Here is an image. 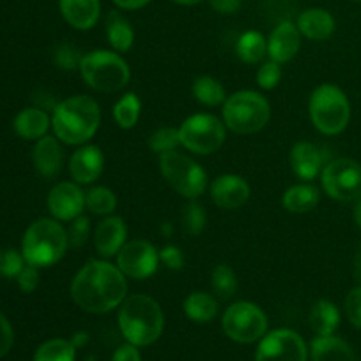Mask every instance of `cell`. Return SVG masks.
Instances as JSON below:
<instances>
[{"label": "cell", "mask_w": 361, "mask_h": 361, "mask_svg": "<svg viewBox=\"0 0 361 361\" xmlns=\"http://www.w3.org/2000/svg\"><path fill=\"white\" fill-rule=\"evenodd\" d=\"M71 296L74 303L87 312H109L126 300V275L108 261H90L71 282Z\"/></svg>", "instance_id": "6da1fadb"}, {"label": "cell", "mask_w": 361, "mask_h": 361, "mask_svg": "<svg viewBox=\"0 0 361 361\" xmlns=\"http://www.w3.org/2000/svg\"><path fill=\"white\" fill-rule=\"evenodd\" d=\"M101 126V108L88 95H74L59 102L53 109L51 127L66 145H83L95 136Z\"/></svg>", "instance_id": "7a4b0ae2"}, {"label": "cell", "mask_w": 361, "mask_h": 361, "mask_svg": "<svg viewBox=\"0 0 361 361\" xmlns=\"http://www.w3.org/2000/svg\"><path fill=\"white\" fill-rule=\"evenodd\" d=\"M118 326L129 344L147 348L157 342L162 335L164 314L154 298L147 295H133L120 305Z\"/></svg>", "instance_id": "3957f363"}, {"label": "cell", "mask_w": 361, "mask_h": 361, "mask_svg": "<svg viewBox=\"0 0 361 361\" xmlns=\"http://www.w3.org/2000/svg\"><path fill=\"white\" fill-rule=\"evenodd\" d=\"M67 229L56 219H37L25 231L21 240V254L27 264L48 268L59 263L67 252Z\"/></svg>", "instance_id": "277c9868"}, {"label": "cell", "mask_w": 361, "mask_h": 361, "mask_svg": "<svg viewBox=\"0 0 361 361\" xmlns=\"http://www.w3.org/2000/svg\"><path fill=\"white\" fill-rule=\"evenodd\" d=\"M80 73L90 88L101 94L120 92L130 80L129 63L118 53L95 49L83 55Z\"/></svg>", "instance_id": "5b68a950"}, {"label": "cell", "mask_w": 361, "mask_h": 361, "mask_svg": "<svg viewBox=\"0 0 361 361\" xmlns=\"http://www.w3.org/2000/svg\"><path fill=\"white\" fill-rule=\"evenodd\" d=\"M309 115L314 127L321 134L335 136L348 127L351 118V104L341 88L324 83L319 85L310 95Z\"/></svg>", "instance_id": "8992f818"}, {"label": "cell", "mask_w": 361, "mask_h": 361, "mask_svg": "<svg viewBox=\"0 0 361 361\" xmlns=\"http://www.w3.org/2000/svg\"><path fill=\"white\" fill-rule=\"evenodd\" d=\"M270 102L254 90H242L229 95L222 109L226 127L243 136L264 129L270 122Z\"/></svg>", "instance_id": "52a82bcc"}, {"label": "cell", "mask_w": 361, "mask_h": 361, "mask_svg": "<svg viewBox=\"0 0 361 361\" xmlns=\"http://www.w3.org/2000/svg\"><path fill=\"white\" fill-rule=\"evenodd\" d=\"M161 173L166 182L187 200H197L204 194L208 187V178L204 169L187 155L176 150L166 152L161 155Z\"/></svg>", "instance_id": "ba28073f"}, {"label": "cell", "mask_w": 361, "mask_h": 361, "mask_svg": "<svg viewBox=\"0 0 361 361\" xmlns=\"http://www.w3.org/2000/svg\"><path fill=\"white\" fill-rule=\"evenodd\" d=\"M180 145L197 155L217 152L226 141V127L210 113H196L180 126Z\"/></svg>", "instance_id": "9c48e42d"}, {"label": "cell", "mask_w": 361, "mask_h": 361, "mask_svg": "<svg viewBox=\"0 0 361 361\" xmlns=\"http://www.w3.org/2000/svg\"><path fill=\"white\" fill-rule=\"evenodd\" d=\"M222 330L238 344H252L267 335L268 317L256 303L236 302L222 316Z\"/></svg>", "instance_id": "30bf717a"}, {"label": "cell", "mask_w": 361, "mask_h": 361, "mask_svg": "<svg viewBox=\"0 0 361 361\" xmlns=\"http://www.w3.org/2000/svg\"><path fill=\"white\" fill-rule=\"evenodd\" d=\"M321 182L331 200L356 201L361 196V166L353 159H335L323 168Z\"/></svg>", "instance_id": "8fae6325"}, {"label": "cell", "mask_w": 361, "mask_h": 361, "mask_svg": "<svg viewBox=\"0 0 361 361\" xmlns=\"http://www.w3.org/2000/svg\"><path fill=\"white\" fill-rule=\"evenodd\" d=\"M161 257L157 249L147 240L127 242L116 254V267L126 277L134 281H145L157 271Z\"/></svg>", "instance_id": "7c38bea8"}, {"label": "cell", "mask_w": 361, "mask_h": 361, "mask_svg": "<svg viewBox=\"0 0 361 361\" xmlns=\"http://www.w3.org/2000/svg\"><path fill=\"white\" fill-rule=\"evenodd\" d=\"M256 361H307V345L293 330L270 331L261 338Z\"/></svg>", "instance_id": "4fadbf2b"}, {"label": "cell", "mask_w": 361, "mask_h": 361, "mask_svg": "<svg viewBox=\"0 0 361 361\" xmlns=\"http://www.w3.org/2000/svg\"><path fill=\"white\" fill-rule=\"evenodd\" d=\"M85 208V192L80 189V183L60 182L49 190L48 210L56 221H74L83 214Z\"/></svg>", "instance_id": "5bb4252c"}, {"label": "cell", "mask_w": 361, "mask_h": 361, "mask_svg": "<svg viewBox=\"0 0 361 361\" xmlns=\"http://www.w3.org/2000/svg\"><path fill=\"white\" fill-rule=\"evenodd\" d=\"M212 201L224 210H236L250 197V187L245 178L238 175H221L210 185Z\"/></svg>", "instance_id": "9a60e30c"}, {"label": "cell", "mask_w": 361, "mask_h": 361, "mask_svg": "<svg viewBox=\"0 0 361 361\" xmlns=\"http://www.w3.org/2000/svg\"><path fill=\"white\" fill-rule=\"evenodd\" d=\"M104 169V155L101 148L95 145H87L81 147L71 155L69 173L73 180L80 185H90L101 176Z\"/></svg>", "instance_id": "2e32d148"}, {"label": "cell", "mask_w": 361, "mask_h": 361, "mask_svg": "<svg viewBox=\"0 0 361 361\" xmlns=\"http://www.w3.org/2000/svg\"><path fill=\"white\" fill-rule=\"evenodd\" d=\"M302 44V34L293 21H282L268 37V56L279 63L293 60Z\"/></svg>", "instance_id": "e0dca14e"}, {"label": "cell", "mask_w": 361, "mask_h": 361, "mask_svg": "<svg viewBox=\"0 0 361 361\" xmlns=\"http://www.w3.org/2000/svg\"><path fill=\"white\" fill-rule=\"evenodd\" d=\"M127 240V226L122 217L106 215L94 231V245L102 257H111L120 252Z\"/></svg>", "instance_id": "ac0fdd59"}, {"label": "cell", "mask_w": 361, "mask_h": 361, "mask_svg": "<svg viewBox=\"0 0 361 361\" xmlns=\"http://www.w3.org/2000/svg\"><path fill=\"white\" fill-rule=\"evenodd\" d=\"M289 162H291L293 173L300 180L310 182V180L317 178L323 171L324 154L317 145L310 143V141H298L291 148Z\"/></svg>", "instance_id": "d6986e66"}, {"label": "cell", "mask_w": 361, "mask_h": 361, "mask_svg": "<svg viewBox=\"0 0 361 361\" xmlns=\"http://www.w3.org/2000/svg\"><path fill=\"white\" fill-rule=\"evenodd\" d=\"M32 161H34L39 175L44 178L59 175L63 164V152L59 137L44 136L35 141V147L32 150Z\"/></svg>", "instance_id": "ffe728a7"}, {"label": "cell", "mask_w": 361, "mask_h": 361, "mask_svg": "<svg viewBox=\"0 0 361 361\" xmlns=\"http://www.w3.org/2000/svg\"><path fill=\"white\" fill-rule=\"evenodd\" d=\"M63 20L76 30H90L101 16V0H59Z\"/></svg>", "instance_id": "44dd1931"}, {"label": "cell", "mask_w": 361, "mask_h": 361, "mask_svg": "<svg viewBox=\"0 0 361 361\" xmlns=\"http://www.w3.org/2000/svg\"><path fill=\"white\" fill-rule=\"evenodd\" d=\"M14 133L27 141H37L46 136L51 127V118L41 108H25L14 116Z\"/></svg>", "instance_id": "7402d4cb"}, {"label": "cell", "mask_w": 361, "mask_h": 361, "mask_svg": "<svg viewBox=\"0 0 361 361\" xmlns=\"http://www.w3.org/2000/svg\"><path fill=\"white\" fill-rule=\"evenodd\" d=\"M296 27H298L300 34L312 41H326L335 32V20L326 9L312 7L300 14Z\"/></svg>", "instance_id": "603a6c76"}, {"label": "cell", "mask_w": 361, "mask_h": 361, "mask_svg": "<svg viewBox=\"0 0 361 361\" xmlns=\"http://www.w3.org/2000/svg\"><path fill=\"white\" fill-rule=\"evenodd\" d=\"M310 355L312 361H356L351 345L335 335H317L310 348Z\"/></svg>", "instance_id": "cb8c5ba5"}, {"label": "cell", "mask_w": 361, "mask_h": 361, "mask_svg": "<svg viewBox=\"0 0 361 361\" xmlns=\"http://www.w3.org/2000/svg\"><path fill=\"white\" fill-rule=\"evenodd\" d=\"M321 200V194L317 187L312 183H296V185L289 187L282 197V204L291 214H307V212L314 210Z\"/></svg>", "instance_id": "d4e9b609"}, {"label": "cell", "mask_w": 361, "mask_h": 361, "mask_svg": "<svg viewBox=\"0 0 361 361\" xmlns=\"http://www.w3.org/2000/svg\"><path fill=\"white\" fill-rule=\"evenodd\" d=\"M106 37H108L109 46L115 51L126 53L133 48L134 30L130 27L129 20L122 16L118 11H111L106 18Z\"/></svg>", "instance_id": "484cf974"}, {"label": "cell", "mask_w": 361, "mask_h": 361, "mask_svg": "<svg viewBox=\"0 0 361 361\" xmlns=\"http://www.w3.org/2000/svg\"><path fill=\"white\" fill-rule=\"evenodd\" d=\"M183 312L194 323H210L217 317L219 303L214 296L204 291L190 293L183 302Z\"/></svg>", "instance_id": "4316f807"}, {"label": "cell", "mask_w": 361, "mask_h": 361, "mask_svg": "<svg viewBox=\"0 0 361 361\" xmlns=\"http://www.w3.org/2000/svg\"><path fill=\"white\" fill-rule=\"evenodd\" d=\"M309 323L312 330L321 337L334 335L337 331L338 324H341V312H338L335 303L328 302V300H319L310 309Z\"/></svg>", "instance_id": "83f0119b"}, {"label": "cell", "mask_w": 361, "mask_h": 361, "mask_svg": "<svg viewBox=\"0 0 361 361\" xmlns=\"http://www.w3.org/2000/svg\"><path fill=\"white\" fill-rule=\"evenodd\" d=\"M236 55L245 63H259L268 55V41L257 30H247L236 42Z\"/></svg>", "instance_id": "f1b7e54d"}, {"label": "cell", "mask_w": 361, "mask_h": 361, "mask_svg": "<svg viewBox=\"0 0 361 361\" xmlns=\"http://www.w3.org/2000/svg\"><path fill=\"white\" fill-rule=\"evenodd\" d=\"M192 95L201 104L212 106V108L224 104L228 99L224 87L212 76L197 78L192 83Z\"/></svg>", "instance_id": "f546056e"}, {"label": "cell", "mask_w": 361, "mask_h": 361, "mask_svg": "<svg viewBox=\"0 0 361 361\" xmlns=\"http://www.w3.org/2000/svg\"><path fill=\"white\" fill-rule=\"evenodd\" d=\"M141 115V101L136 94L129 92V94L122 95L116 101L115 108H113V116L115 122L118 123L120 129H133L137 123Z\"/></svg>", "instance_id": "4dcf8cb0"}, {"label": "cell", "mask_w": 361, "mask_h": 361, "mask_svg": "<svg viewBox=\"0 0 361 361\" xmlns=\"http://www.w3.org/2000/svg\"><path fill=\"white\" fill-rule=\"evenodd\" d=\"M76 360V348L71 341L53 338L39 345L35 351L34 361H74Z\"/></svg>", "instance_id": "1f68e13d"}, {"label": "cell", "mask_w": 361, "mask_h": 361, "mask_svg": "<svg viewBox=\"0 0 361 361\" xmlns=\"http://www.w3.org/2000/svg\"><path fill=\"white\" fill-rule=\"evenodd\" d=\"M85 207L94 215H111L116 208V196L108 187H92L85 192Z\"/></svg>", "instance_id": "d6a6232c"}, {"label": "cell", "mask_w": 361, "mask_h": 361, "mask_svg": "<svg viewBox=\"0 0 361 361\" xmlns=\"http://www.w3.org/2000/svg\"><path fill=\"white\" fill-rule=\"evenodd\" d=\"M212 288L219 300H229L235 296L236 288H238L235 270L229 264H217L212 271Z\"/></svg>", "instance_id": "836d02e7"}, {"label": "cell", "mask_w": 361, "mask_h": 361, "mask_svg": "<svg viewBox=\"0 0 361 361\" xmlns=\"http://www.w3.org/2000/svg\"><path fill=\"white\" fill-rule=\"evenodd\" d=\"M204 224H207V212H204L203 204L192 200L182 210L183 231L190 236H197L204 229Z\"/></svg>", "instance_id": "e575fe53"}, {"label": "cell", "mask_w": 361, "mask_h": 361, "mask_svg": "<svg viewBox=\"0 0 361 361\" xmlns=\"http://www.w3.org/2000/svg\"><path fill=\"white\" fill-rule=\"evenodd\" d=\"M180 145V134L178 129H173V127H162L157 129L150 137H148V147L152 152L162 155L166 152L176 150V147Z\"/></svg>", "instance_id": "d590c367"}, {"label": "cell", "mask_w": 361, "mask_h": 361, "mask_svg": "<svg viewBox=\"0 0 361 361\" xmlns=\"http://www.w3.org/2000/svg\"><path fill=\"white\" fill-rule=\"evenodd\" d=\"M53 60L62 71L80 69V63L83 60V53L73 44H59L53 53Z\"/></svg>", "instance_id": "8d00e7d4"}, {"label": "cell", "mask_w": 361, "mask_h": 361, "mask_svg": "<svg viewBox=\"0 0 361 361\" xmlns=\"http://www.w3.org/2000/svg\"><path fill=\"white\" fill-rule=\"evenodd\" d=\"M27 261H25L23 254L18 252L16 249L2 250V257H0V275L7 279H16L20 271L23 270Z\"/></svg>", "instance_id": "74e56055"}, {"label": "cell", "mask_w": 361, "mask_h": 361, "mask_svg": "<svg viewBox=\"0 0 361 361\" xmlns=\"http://www.w3.org/2000/svg\"><path fill=\"white\" fill-rule=\"evenodd\" d=\"M67 236H69V245L73 249H80L81 245H85L90 236V219L80 215L74 221H71L69 229H67Z\"/></svg>", "instance_id": "f35d334b"}, {"label": "cell", "mask_w": 361, "mask_h": 361, "mask_svg": "<svg viewBox=\"0 0 361 361\" xmlns=\"http://www.w3.org/2000/svg\"><path fill=\"white\" fill-rule=\"evenodd\" d=\"M281 78H282L281 63L270 60V62H264L263 66L259 67L256 80H257V85H259L263 90H271V88H275L279 83H281Z\"/></svg>", "instance_id": "ab89813d"}, {"label": "cell", "mask_w": 361, "mask_h": 361, "mask_svg": "<svg viewBox=\"0 0 361 361\" xmlns=\"http://www.w3.org/2000/svg\"><path fill=\"white\" fill-rule=\"evenodd\" d=\"M344 309L349 323L361 330V286H356L355 289L349 291V295L345 296Z\"/></svg>", "instance_id": "60d3db41"}, {"label": "cell", "mask_w": 361, "mask_h": 361, "mask_svg": "<svg viewBox=\"0 0 361 361\" xmlns=\"http://www.w3.org/2000/svg\"><path fill=\"white\" fill-rule=\"evenodd\" d=\"M18 288L23 293H34L35 288L39 286V268L32 267V264H25L23 270L20 271V275L16 277Z\"/></svg>", "instance_id": "b9f144b4"}, {"label": "cell", "mask_w": 361, "mask_h": 361, "mask_svg": "<svg viewBox=\"0 0 361 361\" xmlns=\"http://www.w3.org/2000/svg\"><path fill=\"white\" fill-rule=\"evenodd\" d=\"M159 257H161V263L164 264L169 270H182L183 268V254L178 247L175 245H166L164 249L159 252Z\"/></svg>", "instance_id": "7bdbcfd3"}, {"label": "cell", "mask_w": 361, "mask_h": 361, "mask_svg": "<svg viewBox=\"0 0 361 361\" xmlns=\"http://www.w3.org/2000/svg\"><path fill=\"white\" fill-rule=\"evenodd\" d=\"M14 342V334H13V326L7 321V317L0 312V358L6 356L7 353L11 351Z\"/></svg>", "instance_id": "ee69618b"}, {"label": "cell", "mask_w": 361, "mask_h": 361, "mask_svg": "<svg viewBox=\"0 0 361 361\" xmlns=\"http://www.w3.org/2000/svg\"><path fill=\"white\" fill-rule=\"evenodd\" d=\"M111 361H141V355L137 351L136 345L126 344L120 345L115 353H113Z\"/></svg>", "instance_id": "f6af8a7d"}, {"label": "cell", "mask_w": 361, "mask_h": 361, "mask_svg": "<svg viewBox=\"0 0 361 361\" xmlns=\"http://www.w3.org/2000/svg\"><path fill=\"white\" fill-rule=\"evenodd\" d=\"M212 9L221 14H233L242 7V0H208Z\"/></svg>", "instance_id": "bcb514c9"}, {"label": "cell", "mask_w": 361, "mask_h": 361, "mask_svg": "<svg viewBox=\"0 0 361 361\" xmlns=\"http://www.w3.org/2000/svg\"><path fill=\"white\" fill-rule=\"evenodd\" d=\"M120 9H126V11H136L145 7L147 4H150L152 0H113Z\"/></svg>", "instance_id": "7dc6e473"}, {"label": "cell", "mask_w": 361, "mask_h": 361, "mask_svg": "<svg viewBox=\"0 0 361 361\" xmlns=\"http://www.w3.org/2000/svg\"><path fill=\"white\" fill-rule=\"evenodd\" d=\"M87 341H88V335H87V334H83V331H80V334L74 335L73 341H71V342H73L74 348L78 349V348H81V345L87 344Z\"/></svg>", "instance_id": "c3c4849f"}, {"label": "cell", "mask_w": 361, "mask_h": 361, "mask_svg": "<svg viewBox=\"0 0 361 361\" xmlns=\"http://www.w3.org/2000/svg\"><path fill=\"white\" fill-rule=\"evenodd\" d=\"M355 279H356V282H360L361 284V247H360L358 254H356V259H355Z\"/></svg>", "instance_id": "681fc988"}, {"label": "cell", "mask_w": 361, "mask_h": 361, "mask_svg": "<svg viewBox=\"0 0 361 361\" xmlns=\"http://www.w3.org/2000/svg\"><path fill=\"white\" fill-rule=\"evenodd\" d=\"M355 219H356V224H358L361 229V196L356 200V204H355Z\"/></svg>", "instance_id": "f907efd6"}, {"label": "cell", "mask_w": 361, "mask_h": 361, "mask_svg": "<svg viewBox=\"0 0 361 361\" xmlns=\"http://www.w3.org/2000/svg\"><path fill=\"white\" fill-rule=\"evenodd\" d=\"M171 2L180 4V6H196V4L203 2V0H171Z\"/></svg>", "instance_id": "816d5d0a"}, {"label": "cell", "mask_w": 361, "mask_h": 361, "mask_svg": "<svg viewBox=\"0 0 361 361\" xmlns=\"http://www.w3.org/2000/svg\"><path fill=\"white\" fill-rule=\"evenodd\" d=\"M353 2H361V0H353Z\"/></svg>", "instance_id": "f5cc1de1"}, {"label": "cell", "mask_w": 361, "mask_h": 361, "mask_svg": "<svg viewBox=\"0 0 361 361\" xmlns=\"http://www.w3.org/2000/svg\"><path fill=\"white\" fill-rule=\"evenodd\" d=\"M0 257H2V250H0Z\"/></svg>", "instance_id": "db71d44e"}]
</instances>
